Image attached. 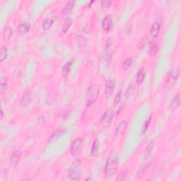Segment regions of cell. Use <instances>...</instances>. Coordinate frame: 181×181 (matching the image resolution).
<instances>
[{
    "label": "cell",
    "mask_w": 181,
    "mask_h": 181,
    "mask_svg": "<svg viewBox=\"0 0 181 181\" xmlns=\"http://www.w3.org/2000/svg\"><path fill=\"white\" fill-rule=\"evenodd\" d=\"M82 148V140L81 138H77L74 140L71 146V153L74 156H79Z\"/></svg>",
    "instance_id": "5b68a950"
},
{
    "label": "cell",
    "mask_w": 181,
    "mask_h": 181,
    "mask_svg": "<svg viewBox=\"0 0 181 181\" xmlns=\"http://www.w3.org/2000/svg\"><path fill=\"white\" fill-rule=\"evenodd\" d=\"M30 26L29 24V23L25 22V23H21L18 27V33L22 35L26 34L30 30Z\"/></svg>",
    "instance_id": "4fadbf2b"
},
{
    "label": "cell",
    "mask_w": 181,
    "mask_h": 181,
    "mask_svg": "<svg viewBox=\"0 0 181 181\" xmlns=\"http://www.w3.org/2000/svg\"><path fill=\"white\" fill-rule=\"evenodd\" d=\"M127 175H128V170L127 169H124L122 172L120 173V175L117 176L116 178V180H124L126 179Z\"/></svg>",
    "instance_id": "83f0119b"
},
{
    "label": "cell",
    "mask_w": 181,
    "mask_h": 181,
    "mask_svg": "<svg viewBox=\"0 0 181 181\" xmlns=\"http://www.w3.org/2000/svg\"><path fill=\"white\" fill-rule=\"evenodd\" d=\"M81 166L79 161L73 162L68 170V178L71 180H79L81 177Z\"/></svg>",
    "instance_id": "3957f363"
},
{
    "label": "cell",
    "mask_w": 181,
    "mask_h": 181,
    "mask_svg": "<svg viewBox=\"0 0 181 181\" xmlns=\"http://www.w3.org/2000/svg\"><path fill=\"white\" fill-rule=\"evenodd\" d=\"M77 41L78 42L79 45H81V46L85 45L86 43V39L84 38V37H82V36H77Z\"/></svg>",
    "instance_id": "f546056e"
},
{
    "label": "cell",
    "mask_w": 181,
    "mask_h": 181,
    "mask_svg": "<svg viewBox=\"0 0 181 181\" xmlns=\"http://www.w3.org/2000/svg\"><path fill=\"white\" fill-rule=\"evenodd\" d=\"M146 77V71L144 68H141L139 70L137 74V77H136V81H137V84H141L144 81Z\"/></svg>",
    "instance_id": "ac0fdd59"
},
{
    "label": "cell",
    "mask_w": 181,
    "mask_h": 181,
    "mask_svg": "<svg viewBox=\"0 0 181 181\" xmlns=\"http://www.w3.org/2000/svg\"><path fill=\"white\" fill-rule=\"evenodd\" d=\"M2 117H3V111L2 110V112H1V118L2 119Z\"/></svg>",
    "instance_id": "d6a6232c"
},
{
    "label": "cell",
    "mask_w": 181,
    "mask_h": 181,
    "mask_svg": "<svg viewBox=\"0 0 181 181\" xmlns=\"http://www.w3.org/2000/svg\"><path fill=\"white\" fill-rule=\"evenodd\" d=\"M160 29H161V26H160L159 23L154 22L151 25V29H150V35H151V36L152 37H156L159 36Z\"/></svg>",
    "instance_id": "8fae6325"
},
{
    "label": "cell",
    "mask_w": 181,
    "mask_h": 181,
    "mask_svg": "<svg viewBox=\"0 0 181 181\" xmlns=\"http://www.w3.org/2000/svg\"><path fill=\"white\" fill-rule=\"evenodd\" d=\"M121 98H122V91H120L119 92L117 93L116 98H115V105H116L120 102Z\"/></svg>",
    "instance_id": "4dcf8cb0"
},
{
    "label": "cell",
    "mask_w": 181,
    "mask_h": 181,
    "mask_svg": "<svg viewBox=\"0 0 181 181\" xmlns=\"http://www.w3.org/2000/svg\"><path fill=\"white\" fill-rule=\"evenodd\" d=\"M64 133H65V130H63V129L62 128L57 129V130H56L55 132H54L53 135H51V137L48 140V142L49 143L54 142L55 141L57 140L58 138H60Z\"/></svg>",
    "instance_id": "7c38bea8"
},
{
    "label": "cell",
    "mask_w": 181,
    "mask_h": 181,
    "mask_svg": "<svg viewBox=\"0 0 181 181\" xmlns=\"http://www.w3.org/2000/svg\"><path fill=\"white\" fill-rule=\"evenodd\" d=\"M98 149H99V142L97 140H96L93 143L92 147H91V156H95L97 155L98 152Z\"/></svg>",
    "instance_id": "603a6c76"
},
{
    "label": "cell",
    "mask_w": 181,
    "mask_h": 181,
    "mask_svg": "<svg viewBox=\"0 0 181 181\" xmlns=\"http://www.w3.org/2000/svg\"><path fill=\"white\" fill-rule=\"evenodd\" d=\"M178 77H179V74H178L177 70H173V71L171 72L168 79H167V86L168 88H172L174 86L178 81Z\"/></svg>",
    "instance_id": "8992f818"
},
{
    "label": "cell",
    "mask_w": 181,
    "mask_h": 181,
    "mask_svg": "<svg viewBox=\"0 0 181 181\" xmlns=\"http://www.w3.org/2000/svg\"><path fill=\"white\" fill-rule=\"evenodd\" d=\"M127 128H128V123L125 120H123L120 123V124L117 126L116 130V137H120V136L123 135L126 131Z\"/></svg>",
    "instance_id": "30bf717a"
},
{
    "label": "cell",
    "mask_w": 181,
    "mask_h": 181,
    "mask_svg": "<svg viewBox=\"0 0 181 181\" xmlns=\"http://www.w3.org/2000/svg\"><path fill=\"white\" fill-rule=\"evenodd\" d=\"M154 143L153 142L149 143L147 147H146V149L144 151V156L145 159H148L150 156V155L151 154L153 149H154Z\"/></svg>",
    "instance_id": "7402d4cb"
},
{
    "label": "cell",
    "mask_w": 181,
    "mask_h": 181,
    "mask_svg": "<svg viewBox=\"0 0 181 181\" xmlns=\"http://www.w3.org/2000/svg\"><path fill=\"white\" fill-rule=\"evenodd\" d=\"M115 89V84L111 80H108L105 85V95L107 98H109L112 94Z\"/></svg>",
    "instance_id": "9c48e42d"
},
{
    "label": "cell",
    "mask_w": 181,
    "mask_h": 181,
    "mask_svg": "<svg viewBox=\"0 0 181 181\" xmlns=\"http://www.w3.org/2000/svg\"><path fill=\"white\" fill-rule=\"evenodd\" d=\"M100 92V87L97 84L91 85L86 93V106L89 107L94 103L98 97Z\"/></svg>",
    "instance_id": "7a4b0ae2"
},
{
    "label": "cell",
    "mask_w": 181,
    "mask_h": 181,
    "mask_svg": "<svg viewBox=\"0 0 181 181\" xmlns=\"http://www.w3.org/2000/svg\"><path fill=\"white\" fill-rule=\"evenodd\" d=\"M32 100V94L29 91H26L23 93L22 98L20 100V105L22 108H25L28 106L31 102Z\"/></svg>",
    "instance_id": "ba28073f"
},
{
    "label": "cell",
    "mask_w": 181,
    "mask_h": 181,
    "mask_svg": "<svg viewBox=\"0 0 181 181\" xmlns=\"http://www.w3.org/2000/svg\"><path fill=\"white\" fill-rule=\"evenodd\" d=\"M72 18H68L66 19V21L65 22L64 25H63V28H62V31L64 33H67L68 30H69L70 26H71L72 25Z\"/></svg>",
    "instance_id": "cb8c5ba5"
},
{
    "label": "cell",
    "mask_w": 181,
    "mask_h": 181,
    "mask_svg": "<svg viewBox=\"0 0 181 181\" xmlns=\"http://www.w3.org/2000/svg\"><path fill=\"white\" fill-rule=\"evenodd\" d=\"M159 49V44L158 42L156 41H152L150 43V46H149V53L150 55L151 56H154L156 55L157 51H158Z\"/></svg>",
    "instance_id": "d6986e66"
},
{
    "label": "cell",
    "mask_w": 181,
    "mask_h": 181,
    "mask_svg": "<svg viewBox=\"0 0 181 181\" xmlns=\"http://www.w3.org/2000/svg\"><path fill=\"white\" fill-rule=\"evenodd\" d=\"M151 116H150L149 118L146 121V123L144 124V127H143V133H144L147 130V129L148 128H149V125L150 124V122H151Z\"/></svg>",
    "instance_id": "1f68e13d"
},
{
    "label": "cell",
    "mask_w": 181,
    "mask_h": 181,
    "mask_svg": "<svg viewBox=\"0 0 181 181\" xmlns=\"http://www.w3.org/2000/svg\"><path fill=\"white\" fill-rule=\"evenodd\" d=\"M73 62H74V60H73L69 61V62L66 63L64 67H63V68H62V75H63V77H64L65 79L67 78V76L69 74L70 70H71V68H72V66L73 65Z\"/></svg>",
    "instance_id": "9a60e30c"
},
{
    "label": "cell",
    "mask_w": 181,
    "mask_h": 181,
    "mask_svg": "<svg viewBox=\"0 0 181 181\" xmlns=\"http://www.w3.org/2000/svg\"><path fill=\"white\" fill-rule=\"evenodd\" d=\"M180 104V93H177L175 96H174V98H173L172 101L171 103V108L172 110H175L177 109L178 107H179V105Z\"/></svg>",
    "instance_id": "2e32d148"
},
{
    "label": "cell",
    "mask_w": 181,
    "mask_h": 181,
    "mask_svg": "<svg viewBox=\"0 0 181 181\" xmlns=\"http://www.w3.org/2000/svg\"><path fill=\"white\" fill-rule=\"evenodd\" d=\"M113 112H112L111 110H107L106 111L104 112V114H103L101 118V121H100L103 128H109L110 124L112 123V120H113Z\"/></svg>",
    "instance_id": "277c9868"
},
{
    "label": "cell",
    "mask_w": 181,
    "mask_h": 181,
    "mask_svg": "<svg viewBox=\"0 0 181 181\" xmlns=\"http://www.w3.org/2000/svg\"><path fill=\"white\" fill-rule=\"evenodd\" d=\"M6 86H7V80L6 77H2L1 79V85H0V90L1 93H3L6 90Z\"/></svg>",
    "instance_id": "4316f807"
},
{
    "label": "cell",
    "mask_w": 181,
    "mask_h": 181,
    "mask_svg": "<svg viewBox=\"0 0 181 181\" xmlns=\"http://www.w3.org/2000/svg\"><path fill=\"white\" fill-rule=\"evenodd\" d=\"M21 156H22V152L19 150H16L12 153L11 156V163L14 165H16L20 161Z\"/></svg>",
    "instance_id": "5bb4252c"
},
{
    "label": "cell",
    "mask_w": 181,
    "mask_h": 181,
    "mask_svg": "<svg viewBox=\"0 0 181 181\" xmlns=\"http://www.w3.org/2000/svg\"><path fill=\"white\" fill-rule=\"evenodd\" d=\"M6 56H7V49L4 47H1L0 48V60L1 62H3L5 60Z\"/></svg>",
    "instance_id": "d4e9b609"
},
{
    "label": "cell",
    "mask_w": 181,
    "mask_h": 181,
    "mask_svg": "<svg viewBox=\"0 0 181 181\" xmlns=\"http://www.w3.org/2000/svg\"><path fill=\"white\" fill-rule=\"evenodd\" d=\"M112 20L110 15L105 16L102 22V29L105 33H108L112 29Z\"/></svg>",
    "instance_id": "52a82bcc"
},
{
    "label": "cell",
    "mask_w": 181,
    "mask_h": 181,
    "mask_svg": "<svg viewBox=\"0 0 181 181\" xmlns=\"http://www.w3.org/2000/svg\"><path fill=\"white\" fill-rule=\"evenodd\" d=\"M100 4H101V8L103 9H108L110 6V4H111V2L110 1H102L100 2Z\"/></svg>",
    "instance_id": "f1b7e54d"
},
{
    "label": "cell",
    "mask_w": 181,
    "mask_h": 181,
    "mask_svg": "<svg viewBox=\"0 0 181 181\" xmlns=\"http://www.w3.org/2000/svg\"><path fill=\"white\" fill-rule=\"evenodd\" d=\"M75 2L74 1H71L66 4L65 7L64 8L62 11V14L64 16H67L72 11V9L74 7Z\"/></svg>",
    "instance_id": "44dd1931"
},
{
    "label": "cell",
    "mask_w": 181,
    "mask_h": 181,
    "mask_svg": "<svg viewBox=\"0 0 181 181\" xmlns=\"http://www.w3.org/2000/svg\"><path fill=\"white\" fill-rule=\"evenodd\" d=\"M13 34V29L11 27H7L6 29H4L2 33V37L4 41H7L11 38V37L12 36Z\"/></svg>",
    "instance_id": "ffe728a7"
},
{
    "label": "cell",
    "mask_w": 181,
    "mask_h": 181,
    "mask_svg": "<svg viewBox=\"0 0 181 181\" xmlns=\"http://www.w3.org/2000/svg\"><path fill=\"white\" fill-rule=\"evenodd\" d=\"M56 21V16H52L45 21L43 23V29L44 30H48L53 25V23H55Z\"/></svg>",
    "instance_id": "e0dca14e"
},
{
    "label": "cell",
    "mask_w": 181,
    "mask_h": 181,
    "mask_svg": "<svg viewBox=\"0 0 181 181\" xmlns=\"http://www.w3.org/2000/svg\"><path fill=\"white\" fill-rule=\"evenodd\" d=\"M118 166V157L116 151L112 150L108 156L106 163H105V174L108 177H111L116 174Z\"/></svg>",
    "instance_id": "6da1fadb"
},
{
    "label": "cell",
    "mask_w": 181,
    "mask_h": 181,
    "mask_svg": "<svg viewBox=\"0 0 181 181\" xmlns=\"http://www.w3.org/2000/svg\"><path fill=\"white\" fill-rule=\"evenodd\" d=\"M132 64V58H130V57L127 58L123 62V69L128 70L129 68L131 67Z\"/></svg>",
    "instance_id": "484cf974"
}]
</instances>
